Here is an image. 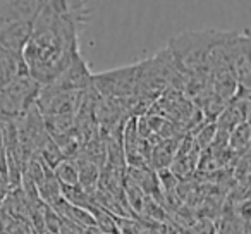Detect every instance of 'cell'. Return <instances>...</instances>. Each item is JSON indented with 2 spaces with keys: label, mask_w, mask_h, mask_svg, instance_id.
Listing matches in <instances>:
<instances>
[{
  "label": "cell",
  "mask_w": 251,
  "mask_h": 234,
  "mask_svg": "<svg viewBox=\"0 0 251 234\" xmlns=\"http://www.w3.org/2000/svg\"><path fill=\"white\" fill-rule=\"evenodd\" d=\"M222 36L220 29H188L174 36L167 50L182 74H208L210 53Z\"/></svg>",
  "instance_id": "obj_2"
},
{
  "label": "cell",
  "mask_w": 251,
  "mask_h": 234,
  "mask_svg": "<svg viewBox=\"0 0 251 234\" xmlns=\"http://www.w3.org/2000/svg\"><path fill=\"white\" fill-rule=\"evenodd\" d=\"M52 172L62 188H74V186H79L77 165L73 158H64V160H60L59 164L52 169Z\"/></svg>",
  "instance_id": "obj_10"
},
{
  "label": "cell",
  "mask_w": 251,
  "mask_h": 234,
  "mask_svg": "<svg viewBox=\"0 0 251 234\" xmlns=\"http://www.w3.org/2000/svg\"><path fill=\"white\" fill-rule=\"evenodd\" d=\"M136 73L138 62L117 67V69L103 71L100 74H93L91 88L97 91L100 98H110V100L129 98L136 90Z\"/></svg>",
  "instance_id": "obj_5"
},
{
  "label": "cell",
  "mask_w": 251,
  "mask_h": 234,
  "mask_svg": "<svg viewBox=\"0 0 251 234\" xmlns=\"http://www.w3.org/2000/svg\"><path fill=\"white\" fill-rule=\"evenodd\" d=\"M226 53H227V66H229V71L232 74L234 81H236L237 88L250 90V74H251L250 35H248L246 29L241 33L236 31L229 33Z\"/></svg>",
  "instance_id": "obj_6"
},
{
  "label": "cell",
  "mask_w": 251,
  "mask_h": 234,
  "mask_svg": "<svg viewBox=\"0 0 251 234\" xmlns=\"http://www.w3.org/2000/svg\"><path fill=\"white\" fill-rule=\"evenodd\" d=\"M40 0H7L0 2V45L21 53L33 31L40 11Z\"/></svg>",
  "instance_id": "obj_3"
},
{
  "label": "cell",
  "mask_w": 251,
  "mask_h": 234,
  "mask_svg": "<svg viewBox=\"0 0 251 234\" xmlns=\"http://www.w3.org/2000/svg\"><path fill=\"white\" fill-rule=\"evenodd\" d=\"M40 90L42 86L29 74L19 76L0 86V119H18L36 104Z\"/></svg>",
  "instance_id": "obj_4"
},
{
  "label": "cell",
  "mask_w": 251,
  "mask_h": 234,
  "mask_svg": "<svg viewBox=\"0 0 251 234\" xmlns=\"http://www.w3.org/2000/svg\"><path fill=\"white\" fill-rule=\"evenodd\" d=\"M90 14L86 2H42L33 31L23 50L28 74L47 86L81 57L79 31Z\"/></svg>",
  "instance_id": "obj_1"
},
{
  "label": "cell",
  "mask_w": 251,
  "mask_h": 234,
  "mask_svg": "<svg viewBox=\"0 0 251 234\" xmlns=\"http://www.w3.org/2000/svg\"><path fill=\"white\" fill-rule=\"evenodd\" d=\"M9 193H11V188H9V181H7V171H5V158L0 162V210H2V205L7 200Z\"/></svg>",
  "instance_id": "obj_11"
},
{
  "label": "cell",
  "mask_w": 251,
  "mask_h": 234,
  "mask_svg": "<svg viewBox=\"0 0 251 234\" xmlns=\"http://www.w3.org/2000/svg\"><path fill=\"white\" fill-rule=\"evenodd\" d=\"M25 74H28V67L21 53H14L0 45V86Z\"/></svg>",
  "instance_id": "obj_8"
},
{
  "label": "cell",
  "mask_w": 251,
  "mask_h": 234,
  "mask_svg": "<svg viewBox=\"0 0 251 234\" xmlns=\"http://www.w3.org/2000/svg\"><path fill=\"white\" fill-rule=\"evenodd\" d=\"M91 71L83 57L76 59L57 79L50 84L42 86L50 93H67V91H84L91 88Z\"/></svg>",
  "instance_id": "obj_7"
},
{
  "label": "cell",
  "mask_w": 251,
  "mask_h": 234,
  "mask_svg": "<svg viewBox=\"0 0 251 234\" xmlns=\"http://www.w3.org/2000/svg\"><path fill=\"white\" fill-rule=\"evenodd\" d=\"M250 124L243 123L239 126H236L230 131L229 138H227V148L236 158H241L243 155H246L250 152Z\"/></svg>",
  "instance_id": "obj_9"
}]
</instances>
